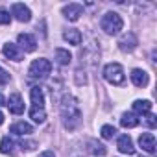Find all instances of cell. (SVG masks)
Listing matches in <instances>:
<instances>
[{
	"mask_svg": "<svg viewBox=\"0 0 157 157\" xmlns=\"http://www.w3.org/2000/svg\"><path fill=\"white\" fill-rule=\"evenodd\" d=\"M61 118H63V124L67 129H76L82 122V109H80V104L78 100L70 94H65L63 100H61Z\"/></svg>",
	"mask_w": 157,
	"mask_h": 157,
	"instance_id": "cell-1",
	"label": "cell"
},
{
	"mask_svg": "<svg viewBox=\"0 0 157 157\" xmlns=\"http://www.w3.org/2000/svg\"><path fill=\"white\" fill-rule=\"evenodd\" d=\"M100 26H102V30H104L107 35H117V33H120V30L124 28V21H122V17H120L118 13L107 11V13L102 17Z\"/></svg>",
	"mask_w": 157,
	"mask_h": 157,
	"instance_id": "cell-2",
	"label": "cell"
},
{
	"mask_svg": "<svg viewBox=\"0 0 157 157\" xmlns=\"http://www.w3.org/2000/svg\"><path fill=\"white\" fill-rule=\"evenodd\" d=\"M52 72V63L44 57H39V59H33L30 68H28V74L30 78H35V80H44V78Z\"/></svg>",
	"mask_w": 157,
	"mask_h": 157,
	"instance_id": "cell-3",
	"label": "cell"
},
{
	"mask_svg": "<svg viewBox=\"0 0 157 157\" xmlns=\"http://www.w3.org/2000/svg\"><path fill=\"white\" fill-rule=\"evenodd\" d=\"M104 78H105L109 83H113V85H122L124 80H126V74H124L122 65L120 63H109V65H105Z\"/></svg>",
	"mask_w": 157,
	"mask_h": 157,
	"instance_id": "cell-4",
	"label": "cell"
},
{
	"mask_svg": "<svg viewBox=\"0 0 157 157\" xmlns=\"http://www.w3.org/2000/svg\"><path fill=\"white\" fill-rule=\"evenodd\" d=\"M61 13H63V17H65L67 21L76 22L78 19L83 15V6H82V4H67V6H63Z\"/></svg>",
	"mask_w": 157,
	"mask_h": 157,
	"instance_id": "cell-5",
	"label": "cell"
},
{
	"mask_svg": "<svg viewBox=\"0 0 157 157\" xmlns=\"http://www.w3.org/2000/svg\"><path fill=\"white\" fill-rule=\"evenodd\" d=\"M137 44H139V39H137V35H135L133 32L124 33V35L120 37V41H118V48H120L122 52H133V50L137 48Z\"/></svg>",
	"mask_w": 157,
	"mask_h": 157,
	"instance_id": "cell-6",
	"label": "cell"
},
{
	"mask_svg": "<svg viewBox=\"0 0 157 157\" xmlns=\"http://www.w3.org/2000/svg\"><path fill=\"white\" fill-rule=\"evenodd\" d=\"M11 13H13V17H15L19 22H30V21H32V11H30V8L24 6V4H13V6H11Z\"/></svg>",
	"mask_w": 157,
	"mask_h": 157,
	"instance_id": "cell-7",
	"label": "cell"
},
{
	"mask_svg": "<svg viewBox=\"0 0 157 157\" xmlns=\"http://www.w3.org/2000/svg\"><path fill=\"white\" fill-rule=\"evenodd\" d=\"M6 105L10 107V111H11L13 115H22V113H24V100H22V96H21L19 93L10 94V100L6 102Z\"/></svg>",
	"mask_w": 157,
	"mask_h": 157,
	"instance_id": "cell-8",
	"label": "cell"
},
{
	"mask_svg": "<svg viewBox=\"0 0 157 157\" xmlns=\"http://www.w3.org/2000/svg\"><path fill=\"white\" fill-rule=\"evenodd\" d=\"M17 43L24 52H35V48H37V41L32 33H19Z\"/></svg>",
	"mask_w": 157,
	"mask_h": 157,
	"instance_id": "cell-9",
	"label": "cell"
},
{
	"mask_svg": "<svg viewBox=\"0 0 157 157\" xmlns=\"http://www.w3.org/2000/svg\"><path fill=\"white\" fill-rule=\"evenodd\" d=\"M117 148L126 153V155H133L135 153V146H133V140L129 135H120L118 137V142H117Z\"/></svg>",
	"mask_w": 157,
	"mask_h": 157,
	"instance_id": "cell-10",
	"label": "cell"
},
{
	"mask_svg": "<svg viewBox=\"0 0 157 157\" xmlns=\"http://www.w3.org/2000/svg\"><path fill=\"white\" fill-rule=\"evenodd\" d=\"M129 78H131V82H133L135 87H146L148 82H150L148 74H146L144 70H140V68H133L131 74H129Z\"/></svg>",
	"mask_w": 157,
	"mask_h": 157,
	"instance_id": "cell-11",
	"label": "cell"
},
{
	"mask_svg": "<svg viewBox=\"0 0 157 157\" xmlns=\"http://www.w3.org/2000/svg\"><path fill=\"white\" fill-rule=\"evenodd\" d=\"M30 96H32V109H44V94L41 87H32Z\"/></svg>",
	"mask_w": 157,
	"mask_h": 157,
	"instance_id": "cell-12",
	"label": "cell"
},
{
	"mask_svg": "<svg viewBox=\"0 0 157 157\" xmlns=\"http://www.w3.org/2000/svg\"><path fill=\"white\" fill-rule=\"evenodd\" d=\"M2 52H4V56H6L8 59H11V61H21V59H22V52H21L19 46L13 44V43H6L4 48H2Z\"/></svg>",
	"mask_w": 157,
	"mask_h": 157,
	"instance_id": "cell-13",
	"label": "cell"
},
{
	"mask_svg": "<svg viewBox=\"0 0 157 157\" xmlns=\"http://www.w3.org/2000/svg\"><path fill=\"white\" fill-rule=\"evenodd\" d=\"M139 144H140V148H142L144 151H148V153H153V151H155V137H153L151 133H142V135L139 137Z\"/></svg>",
	"mask_w": 157,
	"mask_h": 157,
	"instance_id": "cell-14",
	"label": "cell"
},
{
	"mask_svg": "<svg viewBox=\"0 0 157 157\" xmlns=\"http://www.w3.org/2000/svg\"><path fill=\"white\" fill-rule=\"evenodd\" d=\"M63 39L65 41H68V44H82V33H80V30H76V28H70V30H65L63 32Z\"/></svg>",
	"mask_w": 157,
	"mask_h": 157,
	"instance_id": "cell-15",
	"label": "cell"
},
{
	"mask_svg": "<svg viewBox=\"0 0 157 157\" xmlns=\"http://www.w3.org/2000/svg\"><path fill=\"white\" fill-rule=\"evenodd\" d=\"M133 111L139 115H148L151 113V102L150 100H135L133 102Z\"/></svg>",
	"mask_w": 157,
	"mask_h": 157,
	"instance_id": "cell-16",
	"label": "cell"
},
{
	"mask_svg": "<svg viewBox=\"0 0 157 157\" xmlns=\"http://www.w3.org/2000/svg\"><path fill=\"white\" fill-rule=\"evenodd\" d=\"M11 133H15V135H30V133H33V128L28 122H15L11 126Z\"/></svg>",
	"mask_w": 157,
	"mask_h": 157,
	"instance_id": "cell-17",
	"label": "cell"
},
{
	"mask_svg": "<svg viewBox=\"0 0 157 157\" xmlns=\"http://www.w3.org/2000/svg\"><path fill=\"white\" fill-rule=\"evenodd\" d=\"M120 124H122V128H135V126H139V118L133 113H124L120 118Z\"/></svg>",
	"mask_w": 157,
	"mask_h": 157,
	"instance_id": "cell-18",
	"label": "cell"
},
{
	"mask_svg": "<svg viewBox=\"0 0 157 157\" xmlns=\"http://www.w3.org/2000/svg\"><path fill=\"white\" fill-rule=\"evenodd\" d=\"M70 59H72V56H70L68 50H65V48H57V50H56V61H57L59 65H68Z\"/></svg>",
	"mask_w": 157,
	"mask_h": 157,
	"instance_id": "cell-19",
	"label": "cell"
},
{
	"mask_svg": "<svg viewBox=\"0 0 157 157\" xmlns=\"http://www.w3.org/2000/svg\"><path fill=\"white\" fill-rule=\"evenodd\" d=\"M13 150H15V142H13V139L4 137L2 142H0V151H2V153H13Z\"/></svg>",
	"mask_w": 157,
	"mask_h": 157,
	"instance_id": "cell-20",
	"label": "cell"
},
{
	"mask_svg": "<svg viewBox=\"0 0 157 157\" xmlns=\"http://www.w3.org/2000/svg\"><path fill=\"white\" fill-rule=\"evenodd\" d=\"M115 133H117V129H115L113 126H109V124L102 126V129H100L102 139H113V137H115Z\"/></svg>",
	"mask_w": 157,
	"mask_h": 157,
	"instance_id": "cell-21",
	"label": "cell"
},
{
	"mask_svg": "<svg viewBox=\"0 0 157 157\" xmlns=\"http://www.w3.org/2000/svg\"><path fill=\"white\" fill-rule=\"evenodd\" d=\"M93 153L102 157V155H105V153H107V148H105L104 144H96V142H93Z\"/></svg>",
	"mask_w": 157,
	"mask_h": 157,
	"instance_id": "cell-22",
	"label": "cell"
},
{
	"mask_svg": "<svg viewBox=\"0 0 157 157\" xmlns=\"http://www.w3.org/2000/svg\"><path fill=\"white\" fill-rule=\"evenodd\" d=\"M10 21H11V15L4 8H0V24H10Z\"/></svg>",
	"mask_w": 157,
	"mask_h": 157,
	"instance_id": "cell-23",
	"label": "cell"
},
{
	"mask_svg": "<svg viewBox=\"0 0 157 157\" xmlns=\"http://www.w3.org/2000/svg\"><path fill=\"white\" fill-rule=\"evenodd\" d=\"M10 78H11V76H10L2 67H0V85H6V83L10 82Z\"/></svg>",
	"mask_w": 157,
	"mask_h": 157,
	"instance_id": "cell-24",
	"label": "cell"
},
{
	"mask_svg": "<svg viewBox=\"0 0 157 157\" xmlns=\"http://www.w3.org/2000/svg\"><path fill=\"white\" fill-rule=\"evenodd\" d=\"M146 124H148L150 128H155V126H157V120H155V117H153L151 113L146 115Z\"/></svg>",
	"mask_w": 157,
	"mask_h": 157,
	"instance_id": "cell-25",
	"label": "cell"
},
{
	"mask_svg": "<svg viewBox=\"0 0 157 157\" xmlns=\"http://www.w3.org/2000/svg\"><path fill=\"white\" fill-rule=\"evenodd\" d=\"M39 157H56V155H54V151H50V150H46V151H43V153H41Z\"/></svg>",
	"mask_w": 157,
	"mask_h": 157,
	"instance_id": "cell-26",
	"label": "cell"
},
{
	"mask_svg": "<svg viewBox=\"0 0 157 157\" xmlns=\"http://www.w3.org/2000/svg\"><path fill=\"white\" fill-rule=\"evenodd\" d=\"M0 105H6V98L2 94H0Z\"/></svg>",
	"mask_w": 157,
	"mask_h": 157,
	"instance_id": "cell-27",
	"label": "cell"
},
{
	"mask_svg": "<svg viewBox=\"0 0 157 157\" xmlns=\"http://www.w3.org/2000/svg\"><path fill=\"white\" fill-rule=\"evenodd\" d=\"M2 124H4V115L0 113V126H2Z\"/></svg>",
	"mask_w": 157,
	"mask_h": 157,
	"instance_id": "cell-28",
	"label": "cell"
}]
</instances>
